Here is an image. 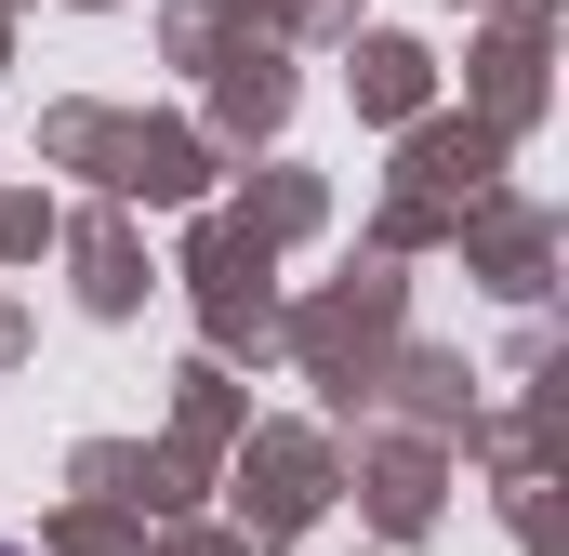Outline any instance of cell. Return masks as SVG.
<instances>
[{"mask_svg":"<svg viewBox=\"0 0 569 556\" xmlns=\"http://www.w3.org/2000/svg\"><path fill=\"white\" fill-rule=\"evenodd\" d=\"M0 556H27V544H0Z\"/></svg>","mask_w":569,"mask_h":556,"instance_id":"6da1fadb","label":"cell"}]
</instances>
